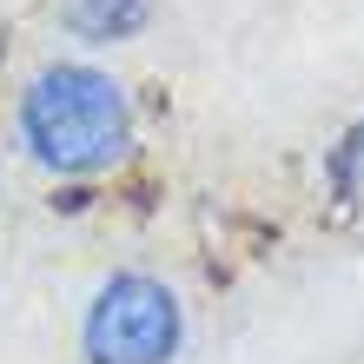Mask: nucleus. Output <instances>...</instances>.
Instances as JSON below:
<instances>
[{
	"label": "nucleus",
	"instance_id": "nucleus-1",
	"mask_svg": "<svg viewBox=\"0 0 364 364\" xmlns=\"http://www.w3.org/2000/svg\"><path fill=\"white\" fill-rule=\"evenodd\" d=\"M14 146L53 186H100L139 153L133 87L87 53H53L14 93Z\"/></svg>",
	"mask_w": 364,
	"mask_h": 364
},
{
	"label": "nucleus",
	"instance_id": "nucleus-2",
	"mask_svg": "<svg viewBox=\"0 0 364 364\" xmlns=\"http://www.w3.org/2000/svg\"><path fill=\"white\" fill-rule=\"evenodd\" d=\"M192 338L186 298L173 278L119 265L80 305V364H179Z\"/></svg>",
	"mask_w": 364,
	"mask_h": 364
},
{
	"label": "nucleus",
	"instance_id": "nucleus-3",
	"mask_svg": "<svg viewBox=\"0 0 364 364\" xmlns=\"http://www.w3.org/2000/svg\"><path fill=\"white\" fill-rule=\"evenodd\" d=\"M53 14L80 47H126L153 27V0H53Z\"/></svg>",
	"mask_w": 364,
	"mask_h": 364
},
{
	"label": "nucleus",
	"instance_id": "nucleus-4",
	"mask_svg": "<svg viewBox=\"0 0 364 364\" xmlns=\"http://www.w3.org/2000/svg\"><path fill=\"white\" fill-rule=\"evenodd\" d=\"M318 173H325L331 205H345V212H358V205H364V113H358L351 126H338V139L325 146Z\"/></svg>",
	"mask_w": 364,
	"mask_h": 364
},
{
	"label": "nucleus",
	"instance_id": "nucleus-5",
	"mask_svg": "<svg viewBox=\"0 0 364 364\" xmlns=\"http://www.w3.org/2000/svg\"><path fill=\"white\" fill-rule=\"evenodd\" d=\"M0 179H7V159H0Z\"/></svg>",
	"mask_w": 364,
	"mask_h": 364
}]
</instances>
